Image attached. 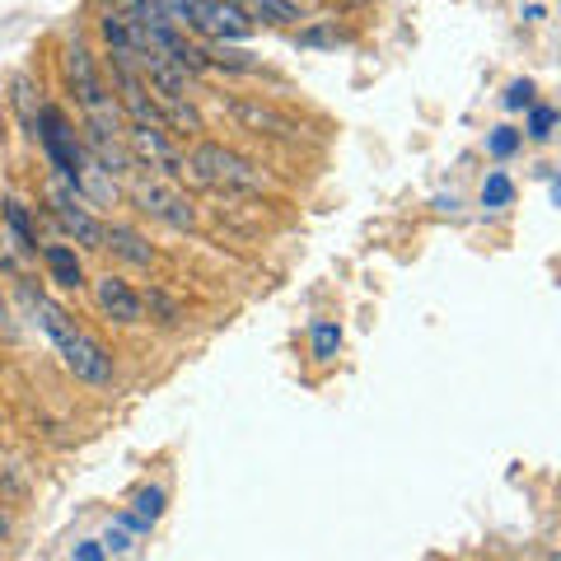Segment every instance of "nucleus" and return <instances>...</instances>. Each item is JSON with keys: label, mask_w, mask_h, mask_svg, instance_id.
I'll list each match as a JSON object with an SVG mask.
<instances>
[{"label": "nucleus", "mask_w": 561, "mask_h": 561, "mask_svg": "<svg viewBox=\"0 0 561 561\" xmlns=\"http://www.w3.org/2000/svg\"><path fill=\"white\" fill-rule=\"evenodd\" d=\"M103 249H108L113 257H122L127 267H150L154 262L150 239L140 230H131V225H103Z\"/></svg>", "instance_id": "nucleus-12"}, {"label": "nucleus", "mask_w": 561, "mask_h": 561, "mask_svg": "<svg viewBox=\"0 0 561 561\" xmlns=\"http://www.w3.org/2000/svg\"><path fill=\"white\" fill-rule=\"evenodd\" d=\"M122 146H127L131 164L150 169L154 179L183 183V154H179V146L169 140V131H164V127H136V122H131V127L122 131Z\"/></svg>", "instance_id": "nucleus-6"}, {"label": "nucleus", "mask_w": 561, "mask_h": 561, "mask_svg": "<svg viewBox=\"0 0 561 561\" xmlns=\"http://www.w3.org/2000/svg\"><path fill=\"white\" fill-rule=\"evenodd\" d=\"M342 33H332V28H309V33H300V47H332Z\"/></svg>", "instance_id": "nucleus-23"}, {"label": "nucleus", "mask_w": 561, "mask_h": 561, "mask_svg": "<svg viewBox=\"0 0 561 561\" xmlns=\"http://www.w3.org/2000/svg\"><path fill=\"white\" fill-rule=\"evenodd\" d=\"M80 561H99V548H80Z\"/></svg>", "instance_id": "nucleus-25"}, {"label": "nucleus", "mask_w": 561, "mask_h": 561, "mask_svg": "<svg viewBox=\"0 0 561 561\" xmlns=\"http://www.w3.org/2000/svg\"><path fill=\"white\" fill-rule=\"evenodd\" d=\"M206 66L210 70H230V76H257V61L249 57V51H239V47H230V43H220L216 51H206Z\"/></svg>", "instance_id": "nucleus-16"}, {"label": "nucleus", "mask_w": 561, "mask_h": 561, "mask_svg": "<svg viewBox=\"0 0 561 561\" xmlns=\"http://www.w3.org/2000/svg\"><path fill=\"white\" fill-rule=\"evenodd\" d=\"M505 108H534V84L529 80L511 84V94H505Z\"/></svg>", "instance_id": "nucleus-22"}, {"label": "nucleus", "mask_w": 561, "mask_h": 561, "mask_svg": "<svg viewBox=\"0 0 561 561\" xmlns=\"http://www.w3.org/2000/svg\"><path fill=\"white\" fill-rule=\"evenodd\" d=\"M51 216L61 220L66 234H76V243H84V249H103V220H94L84 197L61 179L51 183Z\"/></svg>", "instance_id": "nucleus-8"}, {"label": "nucleus", "mask_w": 561, "mask_h": 561, "mask_svg": "<svg viewBox=\"0 0 561 561\" xmlns=\"http://www.w3.org/2000/svg\"><path fill=\"white\" fill-rule=\"evenodd\" d=\"M99 28H103V43H108V57H117V61H131L136 66V57H140V28H136V20L127 10H108L99 20Z\"/></svg>", "instance_id": "nucleus-11"}, {"label": "nucleus", "mask_w": 561, "mask_h": 561, "mask_svg": "<svg viewBox=\"0 0 561 561\" xmlns=\"http://www.w3.org/2000/svg\"><path fill=\"white\" fill-rule=\"evenodd\" d=\"M342 346V328L337 323H319L313 328V360H332Z\"/></svg>", "instance_id": "nucleus-18"}, {"label": "nucleus", "mask_w": 561, "mask_h": 561, "mask_svg": "<svg viewBox=\"0 0 561 561\" xmlns=\"http://www.w3.org/2000/svg\"><path fill=\"white\" fill-rule=\"evenodd\" d=\"M131 202H136L140 216L160 220L169 230H192V225H197V210H192V202L179 192V183L154 179V173H140L131 183Z\"/></svg>", "instance_id": "nucleus-5"}, {"label": "nucleus", "mask_w": 561, "mask_h": 561, "mask_svg": "<svg viewBox=\"0 0 561 561\" xmlns=\"http://www.w3.org/2000/svg\"><path fill=\"white\" fill-rule=\"evenodd\" d=\"M169 14L216 43H243L253 33V24L243 20V10L230 5V0H169Z\"/></svg>", "instance_id": "nucleus-4"}, {"label": "nucleus", "mask_w": 561, "mask_h": 561, "mask_svg": "<svg viewBox=\"0 0 561 561\" xmlns=\"http://www.w3.org/2000/svg\"><path fill=\"white\" fill-rule=\"evenodd\" d=\"M38 313H43V332L51 337V346L61 351V365L76 379H84V383H113V356L103 351L90 332L84 328H76V319H70L66 309H57V305H47V300H38Z\"/></svg>", "instance_id": "nucleus-2"}, {"label": "nucleus", "mask_w": 561, "mask_h": 561, "mask_svg": "<svg viewBox=\"0 0 561 561\" xmlns=\"http://www.w3.org/2000/svg\"><path fill=\"white\" fill-rule=\"evenodd\" d=\"M253 14L272 28H290V24H305V0H249Z\"/></svg>", "instance_id": "nucleus-14"}, {"label": "nucleus", "mask_w": 561, "mask_h": 561, "mask_svg": "<svg viewBox=\"0 0 561 561\" xmlns=\"http://www.w3.org/2000/svg\"><path fill=\"white\" fill-rule=\"evenodd\" d=\"M5 534H10V519H5V515H0V538H5Z\"/></svg>", "instance_id": "nucleus-26"}, {"label": "nucleus", "mask_w": 561, "mask_h": 561, "mask_svg": "<svg viewBox=\"0 0 561 561\" xmlns=\"http://www.w3.org/2000/svg\"><path fill=\"white\" fill-rule=\"evenodd\" d=\"M552 122H557L552 108H534V117H529V136H534V140H548V136H552Z\"/></svg>", "instance_id": "nucleus-21"}, {"label": "nucleus", "mask_w": 561, "mask_h": 561, "mask_svg": "<svg viewBox=\"0 0 561 561\" xmlns=\"http://www.w3.org/2000/svg\"><path fill=\"white\" fill-rule=\"evenodd\" d=\"M160 515H164V491H160V486H146V491L136 496V519H140V529H146V524H154Z\"/></svg>", "instance_id": "nucleus-19"}, {"label": "nucleus", "mask_w": 561, "mask_h": 561, "mask_svg": "<svg viewBox=\"0 0 561 561\" xmlns=\"http://www.w3.org/2000/svg\"><path fill=\"white\" fill-rule=\"evenodd\" d=\"M183 179L206 192H225V197H262L272 187V179L249 154L220 146V140H202V146H192V154H183Z\"/></svg>", "instance_id": "nucleus-1"}, {"label": "nucleus", "mask_w": 561, "mask_h": 561, "mask_svg": "<svg viewBox=\"0 0 561 561\" xmlns=\"http://www.w3.org/2000/svg\"><path fill=\"white\" fill-rule=\"evenodd\" d=\"M94 305H99L103 319H113V323H140V313H146L140 295H136L122 276H103V280H94Z\"/></svg>", "instance_id": "nucleus-10"}, {"label": "nucleus", "mask_w": 561, "mask_h": 561, "mask_svg": "<svg viewBox=\"0 0 561 561\" xmlns=\"http://www.w3.org/2000/svg\"><path fill=\"white\" fill-rule=\"evenodd\" d=\"M66 80H70V90H76V103L84 108V131L90 136H122L127 131L122 127V108L108 94V84H103L90 47H80V43L66 47Z\"/></svg>", "instance_id": "nucleus-3"}, {"label": "nucleus", "mask_w": 561, "mask_h": 561, "mask_svg": "<svg viewBox=\"0 0 561 561\" xmlns=\"http://www.w3.org/2000/svg\"><path fill=\"white\" fill-rule=\"evenodd\" d=\"M33 127H38L33 136L43 140V150H47L51 169H57V179H61V183H70V187H76L80 169H84V154H90V150H84L80 140H76V131L66 127V117H61L57 108H43V113H38V122H33Z\"/></svg>", "instance_id": "nucleus-7"}, {"label": "nucleus", "mask_w": 561, "mask_h": 561, "mask_svg": "<svg viewBox=\"0 0 561 561\" xmlns=\"http://www.w3.org/2000/svg\"><path fill=\"white\" fill-rule=\"evenodd\" d=\"M511 197H515L511 179H505V173H491L486 187H482V202H486V206H511Z\"/></svg>", "instance_id": "nucleus-20"}, {"label": "nucleus", "mask_w": 561, "mask_h": 561, "mask_svg": "<svg viewBox=\"0 0 561 561\" xmlns=\"http://www.w3.org/2000/svg\"><path fill=\"white\" fill-rule=\"evenodd\" d=\"M140 305H146V309H150V319H154V323H160V328H179V323H183V313H179V305H173V300H169V295H164V290H150V295H140Z\"/></svg>", "instance_id": "nucleus-17"}, {"label": "nucleus", "mask_w": 561, "mask_h": 561, "mask_svg": "<svg viewBox=\"0 0 561 561\" xmlns=\"http://www.w3.org/2000/svg\"><path fill=\"white\" fill-rule=\"evenodd\" d=\"M0 323H5V300H0Z\"/></svg>", "instance_id": "nucleus-27"}, {"label": "nucleus", "mask_w": 561, "mask_h": 561, "mask_svg": "<svg viewBox=\"0 0 561 561\" xmlns=\"http://www.w3.org/2000/svg\"><path fill=\"white\" fill-rule=\"evenodd\" d=\"M43 262H47V272H51V280H57L61 290H80L84 286V267H80L76 249H66V243H47Z\"/></svg>", "instance_id": "nucleus-13"}, {"label": "nucleus", "mask_w": 561, "mask_h": 561, "mask_svg": "<svg viewBox=\"0 0 561 561\" xmlns=\"http://www.w3.org/2000/svg\"><path fill=\"white\" fill-rule=\"evenodd\" d=\"M515 146H519V136H515L511 127H501L496 136H491V154H511Z\"/></svg>", "instance_id": "nucleus-24"}, {"label": "nucleus", "mask_w": 561, "mask_h": 561, "mask_svg": "<svg viewBox=\"0 0 561 561\" xmlns=\"http://www.w3.org/2000/svg\"><path fill=\"white\" fill-rule=\"evenodd\" d=\"M5 225H10V234L14 243H20V253H38V230H33V220H28V206L24 202H5Z\"/></svg>", "instance_id": "nucleus-15"}, {"label": "nucleus", "mask_w": 561, "mask_h": 561, "mask_svg": "<svg viewBox=\"0 0 561 561\" xmlns=\"http://www.w3.org/2000/svg\"><path fill=\"white\" fill-rule=\"evenodd\" d=\"M225 113H230L243 131H253V136H276V140H295L300 136V122H295L290 113H280L272 108V103H262V99H225Z\"/></svg>", "instance_id": "nucleus-9"}]
</instances>
